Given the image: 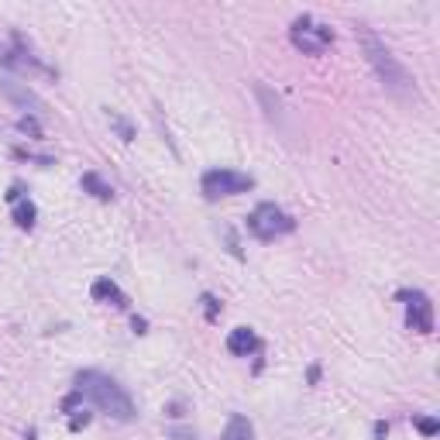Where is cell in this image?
Returning a JSON list of instances; mask_svg holds the SVG:
<instances>
[{
    "label": "cell",
    "instance_id": "obj_1",
    "mask_svg": "<svg viewBox=\"0 0 440 440\" xmlns=\"http://www.w3.org/2000/svg\"><path fill=\"white\" fill-rule=\"evenodd\" d=\"M76 396H80V399H90L100 413L114 416V420H120V423L134 420V402H131V396L120 389L111 375H100V371H80V378H76Z\"/></svg>",
    "mask_w": 440,
    "mask_h": 440
},
{
    "label": "cell",
    "instance_id": "obj_2",
    "mask_svg": "<svg viewBox=\"0 0 440 440\" xmlns=\"http://www.w3.org/2000/svg\"><path fill=\"white\" fill-rule=\"evenodd\" d=\"M361 45H364V55H368V62L375 66V73H378V80L385 83V90L389 93H396L399 100H409V97H416V83L413 76L406 73L399 66V59L382 45V41L375 38L371 31H361Z\"/></svg>",
    "mask_w": 440,
    "mask_h": 440
},
{
    "label": "cell",
    "instance_id": "obj_3",
    "mask_svg": "<svg viewBox=\"0 0 440 440\" xmlns=\"http://www.w3.org/2000/svg\"><path fill=\"white\" fill-rule=\"evenodd\" d=\"M292 227H296V220H292L282 206H276V203H258V206L251 210V217H248V231L258 241L282 238V234H289Z\"/></svg>",
    "mask_w": 440,
    "mask_h": 440
},
{
    "label": "cell",
    "instance_id": "obj_4",
    "mask_svg": "<svg viewBox=\"0 0 440 440\" xmlns=\"http://www.w3.org/2000/svg\"><path fill=\"white\" fill-rule=\"evenodd\" d=\"M255 186V179L248 172H234V169H210L203 176V197L206 200H220V197H238Z\"/></svg>",
    "mask_w": 440,
    "mask_h": 440
},
{
    "label": "cell",
    "instance_id": "obj_5",
    "mask_svg": "<svg viewBox=\"0 0 440 440\" xmlns=\"http://www.w3.org/2000/svg\"><path fill=\"white\" fill-rule=\"evenodd\" d=\"M289 38L292 45L299 48V52H306V55H320L330 48V41H334V31L327 28V24H317L313 17H296L292 21V28H289Z\"/></svg>",
    "mask_w": 440,
    "mask_h": 440
},
{
    "label": "cell",
    "instance_id": "obj_6",
    "mask_svg": "<svg viewBox=\"0 0 440 440\" xmlns=\"http://www.w3.org/2000/svg\"><path fill=\"white\" fill-rule=\"evenodd\" d=\"M402 299H409L406 303V320L409 327L416 330V334H430L434 330V306H430V299L423 296V292H399Z\"/></svg>",
    "mask_w": 440,
    "mask_h": 440
},
{
    "label": "cell",
    "instance_id": "obj_7",
    "mask_svg": "<svg viewBox=\"0 0 440 440\" xmlns=\"http://www.w3.org/2000/svg\"><path fill=\"white\" fill-rule=\"evenodd\" d=\"M255 348H258V337H255V330H251V327H234V330L227 334V351H231V355L248 358Z\"/></svg>",
    "mask_w": 440,
    "mask_h": 440
},
{
    "label": "cell",
    "instance_id": "obj_8",
    "mask_svg": "<svg viewBox=\"0 0 440 440\" xmlns=\"http://www.w3.org/2000/svg\"><path fill=\"white\" fill-rule=\"evenodd\" d=\"M90 296L97 299V303H107V299H114V306H127V299H124V292L118 289V282L114 279H97L93 282V289H90Z\"/></svg>",
    "mask_w": 440,
    "mask_h": 440
},
{
    "label": "cell",
    "instance_id": "obj_9",
    "mask_svg": "<svg viewBox=\"0 0 440 440\" xmlns=\"http://www.w3.org/2000/svg\"><path fill=\"white\" fill-rule=\"evenodd\" d=\"M0 90L10 97V100H17L21 107H31V111H41V100L31 93V90H24V86H17L14 80H7V76H0Z\"/></svg>",
    "mask_w": 440,
    "mask_h": 440
},
{
    "label": "cell",
    "instance_id": "obj_10",
    "mask_svg": "<svg viewBox=\"0 0 440 440\" xmlns=\"http://www.w3.org/2000/svg\"><path fill=\"white\" fill-rule=\"evenodd\" d=\"M220 440H255V427H251V420H248V416H241V413H234V416L227 420L224 437H220Z\"/></svg>",
    "mask_w": 440,
    "mask_h": 440
},
{
    "label": "cell",
    "instance_id": "obj_11",
    "mask_svg": "<svg viewBox=\"0 0 440 440\" xmlns=\"http://www.w3.org/2000/svg\"><path fill=\"white\" fill-rule=\"evenodd\" d=\"M35 217H38V210H35L31 200H21L14 206V224H17L21 231H31V227H35Z\"/></svg>",
    "mask_w": 440,
    "mask_h": 440
},
{
    "label": "cell",
    "instance_id": "obj_12",
    "mask_svg": "<svg viewBox=\"0 0 440 440\" xmlns=\"http://www.w3.org/2000/svg\"><path fill=\"white\" fill-rule=\"evenodd\" d=\"M83 190H90L97 200H114V190H111L97 172H86V176H83Z\"/></svg>",
    "mask_w": 440,
    "mask_h": 440
},
{
    "label": "cell",
    "instance_id": "obj_13",
    "mask_svg": "<svg viewBox=\"0 0 440 440\" xmlns=\"http://www.w3.org/2000/svg\"><path fill=\"white\" fill-rule=\"evenodd\" d=\"M17 131H21V134H35V138H41L38 118H21V120H17Z\"/></svg>",
    "mask_w": 440,
    "mask_h": 440
},
{
    "label": "cell",
    "instance_id": "obj_14",
    "mask_svg": "<svg viewBox=\"0 0 440 440\" xmlns=\"http://www.w3.org/2000/svg\"><path fill=\"white\" fill-rule=\"evenodd\" d=\"M416 430H420L423 437H434V434L440 430V423L437 420H430V416H420V420H416Z\"/></svg>",
    "mask_w": 440,
    "mask_h": 440
},
{
    "label": "cell",
    "instance_id": "obj_15",
    "mask_svg": "<svg viewBox=\"0 0 440 440\" xmlns=\"http://www.w3.org/2000/svg\"><path fill=\"white\" fill-rule=\"evenodd\" d=\"M111 124L118 127V134H120V138H124V141H131V138H134V131H131V124H127V120L120 118V114H111Z\"/></svg>",
    "mask_w": 440,
    "mask_h": 440
},
{
    "label": "cell",
    "instance_id": "obj_16",
    "mask_svg": "<svg viewBox=\"0 0 440 440\" xmlns=\"http://www.w3.org/2000/svg\"><path fill=\"white\" fill-rule=\"evenodd\" d=\"M217 310H220V303H217V296H203V313H206V320H213L217 317Z\"/></svg>",
    "mask_w": 440,
    "mask_h": 440
},
{
    "label": "cell",
    "instance_id": "obj_17",
    "mask_svg": "<svg viewBox=\"0 0 440 440\" xmlns=\"http://www.w3.org/2000/svg\"><path fill=\"white\" fill-rule=\"evenodd\" d=\"M86 423H90V413H83V416H73V420H69L73 430H80V427H86Z\"/></svg>",
    "mask_w": 440,
    "mask_h": 440
},
{
    "label": "cell",
    "instance_id": "obj_18",
    "mask_svg": "<svg viewBox=\"0 0 440 440\" xmlns=\"http://www.w3.org/2000/svg\"><path fill=\"white\" fill-rule=\"evenodd\" d=\"M385 434H389V427H385V423H375V437L385 440Z\"/></svg>",
    "mask_w": 440,
    "mask_h": 440
}]
</instances>
